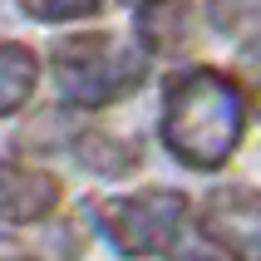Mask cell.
Masks as SVG:
<instances>
[{
	"instance_id": "11",
	"label": "cell",
	"mask_w": 261,
	"mask_h": 261,
	"mask_svg": "<svg viewBox=\"0 0 261 261\" xmlns=\"http://www.w3.org/2000/svg\"><path fill=\"white\" fill-rule=\"evenodd\" d=\"M237 79H242V89H247V103L261 114V35L247 40V49H242V59H237Z\"/></svg>"
},
{
	"instance_id": "1",
	"label": "cell",
	"mask_w": 261,
	"mask_h": 261,
	"mask_svg": "<svg viewBox=\"0 0 261 261\" xmlns=\"http://www.w3.org/2000/svg\"><path fill=\"white\" fill-rule=\"evenodd\" d=\"M247 89L222 69H182L168 79L163 94V143L182 168L192 173H217L237 153L247 128Z\"/></svg>"
},
{
	"instance_id": "6",
	"label": "cell",
	"mask_w": 261,
	"mask_h": 261,
	"mask_svg": "<svg viewBox=\"0 0 261 261\" xmlns=\"http://www.w3.org/2000/svg\"><path fill=\"white\" fill-rule=\"evenodd\" d=\"M192 40L188 0H143L138 5V44L148 55H177Z\"/></svg>"
},
{
	"instance_id": "7",
	"label": "cell",
	"mask_w": 261,
	"mask_h": 261,
	"mask_svg": "<svg viewBox=\"0 0 261 261\" xmlns=\"http://www.w3.org/2000/svg\"><path fill=\"white\" fill-rule=\"evenodd\" d=\"M40 84V55L30 44H0V118L20 114Z\"/></svg>"
},
{
	"instance_id": "14",
	"label": "cell",
	"mask_w": 261,
	"mask_h": 261,
	"mask_svg": "<svg viewBox=\"0 0 261 261\" xmlns=\"http://www.w3.org/2000/svg\"><path fill=\"white\" fill-rule=\"evenodd\" d=\"M138 5H143V0H138Z\"/></svg>"
},
{
	"instance_id": "10",
	"label": "cell",
	"mask_w": 261,
	"mask_h": 261,
	"mask_svg": "<svg viewBox=\"0 0 261 261\" xmlns=\"http://www.w3.org/2000/svg\"><path fill=\"white\" fill-rule=\"evenodd\" d=\"M30 20H44V25H59V20H84L103 5V0H15Z\"/></svg>"
},
{
	"instance_id": "9",
	"label": "cell",
	"mask_w": 261,
	"mask_h": 261,
	"mask_svg": "<svg viewBox=\"0 0 261 261\" xmlns=\"http://www.w3.org/2000/svg\"><path fill=\"white\" fill-rule=\"evenodd\" d=\"M207 20L227 40H256L261 35V0H207Z\"/></svg>"
},
{
	"instance_id": "4",
	"label": "cell",
	"mask_w": 261,
	"mask_h": 261,
	"mask_svg": "<svg viewBox=\"0 0 261 261\" xmlns=\"http://www.w3.org/2000/svg\"><path fill=\"white\" fill-rule=\"evenodd\" d=\"M197 227L232 261H261V192L256 188H217L197 212Z\"/></svg>"
},
{
	"instance_id": "2",
	"label": "cell",
	"mask_w": 261,
	"mask_h": 261,
	"mask_svg": "<svg viewBox=\"0 0 261 261\" xmlns=\"http://www.w3.org/2000/svg\"><path fill=\"white\" fill-rule=\"evenodd\" d=\"M148 49L143 44H123L118 35L89 30V35H69L49 49V69H55V89L74 109H103L118 103L123 94L148 79Z\"/></svg>"
},
{
	"instance_id": "3",
	"label": "cell",
	"mask_w": 261,
	"mask_h": 261,
	"mask_svg": "<svg viewBox=\"0 0 261 261\" xmlns=\"http://www.w3.org/2000/svg\"><path fill=\"white\" fill-rule=\"evenodd\" d=\"M188 222V197L173 188H143L133 197H114L99 207V232L123 256H163L177 247Z\"/></svg>"
},
{
	"instance_id": "5",
	"label": "cell",
	"mask_w": 261,
	"mask_h": 261,
	"mask_svg": "<svg viewBox=\"0 0 261 261\" xmlns=\"http://www.w3.org/2000/svg\"><path fill=\"white\" fill-rule=\"evenodd\" d=\"M59 197H64V188L55 173L30 168L20 158H0V222H15V227L44 222L59 207Z\"/></svg>"
},
{
	"instance_id": "12",
	"label": "cell",
	"mask_w": 261,
	"mask_h": 261,
	"mask_svg": "<svg viewBox=\"0 0 261 261\" xmlns=\"http://www.w3.org/2000/svg\"><path fill=\"white\" fill-rule=\"evenodd\" d=\"M173 261H217V256H212V251H182V247H177Z\"/></svg>"
},
{
	"instance_id": "8",
	"label": "cell",
	"mask_w": 261,
	"mask_h": 261,
	"mask_svg": "<svg viewBox=\"0 0 261 261\" xmlns=\"http://www.w3.org/2000/svg\"><path fill=\"white\" fill-rule=\"evenodd\" d=\"M74 158L84 163L89 173L99 177H123L133 163L143 158V148L128 143V138H118V133H103V128H84L74 138Z\"/></svg>"
},
{
	"instance_id": "13",
	"label": "cell",
	"mask_w": 261,
	"mask_h": 261,
	"mask_svg": "<svg viewBox=\"0 0 261 261\" xmlns=\"http://www.w3.org/2000/svg\"><path fill=\"white\" fill-rule=\"evenodd\" d=\"M0 261H35V256H0Z\"/></svg>"
}]
</instances>
